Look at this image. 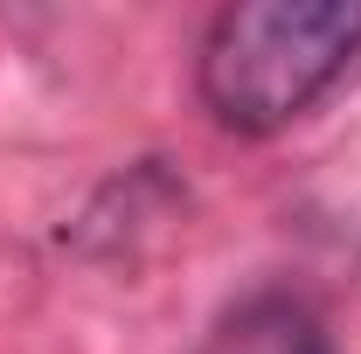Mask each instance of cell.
Wrapping results in <instances>:
<instances>
[{
  "label": "cell",
  "instance_id": "1",
  "mask_svg": "<svg viewBox=\"0 0 361 354\" xmlns=\"http://www.w3.org/2000/svg\"><path fill=\"white\" fill-rule=\"evenodd\" d=\"M361 49V0H243L202 42V97L229 133H278L313 111Z\"/></svg>",
  "mask_w": 361,
  "mask_h": 354
},
{
  "label": "cell",
  "instance_id": "2",
  "mask_svg": "<svg viewBox=\"0 0 361 354\" xmlns=\"http://www.w3.org/2000/svg\"><path fill=\"white\" fill-rule=\"evenodd\" d=\"M209 354H326L313 312L292 299H257L209 341Z\"/></svg>",
  "mask_w": 361,
  "mask_h": 354
}]
</instances>
